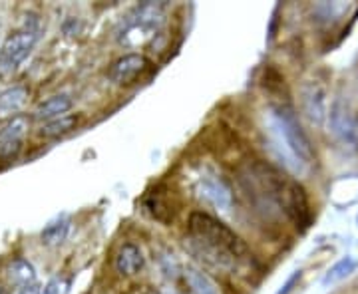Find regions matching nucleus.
I'll list each match as a JSON object with an SVG mask.
<instances>
[{"instance_id":"5","label":"nucleus","mask_w":358,"mask_h":294,"mask_svg":"<svg viewBox=\"0 0 358 294\" xmlns=\"http://www.w3.org/2000/svg\"><path fill=\"white\" fill-rule=\"evenodd\" d=\"M301 105L303 114L313 126H324L329 117V88L327 82L319 76L308 78L301 86Z\"/></svg>"},{"instance_id":"25","label":"nucleus","mask_w":358,"mask_h":294,"mask_svg":"<svg viewBox=\"0 0 358 294\" xmlns=\"http://www.w3.org/2000/svg\"><path fill=\"white\" fill-rule=\"evenodd\" d=\"M352 143H358V114L352 119Z\"/></svg>"},{"instance_id":"26","label":"nucleus","mask_w":358,"mask_h":294,"mask_svg":"<svg viewBox=\"0 0 358 294\" xmlns=\"http://www.w3.org/2000/svg\"><path fill=\"white\" fill-rule=\"evenodd\" d=\"M357 225H358V217H357Z\"/></svg>"},{"instance_id":"12","label":"nucleus","mask_w":358,"mask_h":294,"mask_svg":"<svg viewBox=\"0 0 358 294\" xmlns=\"http://www.w3.org/2000/svg\"><path fill=\"white\" fill-rule=\"evenodd\" d=\"M72 103L74 102L68 94H56V96H50L48 100L40 102L32 117L46 124V122H52L56 117H62V115L68 114L72 110Z\"/></svg>"},{"instance_id":"7","label":"nucleus","mask_w":358,"mask_h":294,"mask_svg":"<svg viewBox=\"0 0 358 294\" xmlns=\"http://www.w3.org/2000/svg\"><path fill=\"white\" fill-rule=\"evenodd\" d=\"M282 215L289 219L301 233H305L313 223V209H310L308 195L305 187L296 181H289L285 205H282Z\"/></svg>"},{"instance_id":"2","label":"nucleus","mask_w":358,"mask_h":294,"mask_svg":"<svg viewBox=\"0 0 358 294\" xmlns=\"http://www.w3.org/2000/svg\"><path fill=\"white\" fill-rule=\"evenodd\" d=\"M267 133L273 152L293 173H305L315 163L313 143L301 126L291 103H271Z\"/></svg>"},{"instance_id":"19","label":"nucleus","mask_w":358,"mask_h":294,"mask_svg":"<svg viewBox=\"0 0 358 294\" xmlns=\"http://www.w3.org/2000/svg\"><path fill=\"white\" fill-rule=\"evenodd\" d=\"M358 267V260L355 256H345V258H341L338 263H334L331 269L324 272V277H322V286H334V284H338V282L346 281Z\"/></svg>"},{"instance_id":"21","label":"nucleus","mask_w":358,"mask_h":294,"mask_svg":"<svg viewBox=\"0 0 358 294\" xmlns=\"http://www.w3.org/2000/svg\"><path fill=\"white\" fill-rule=\"evenodd\" d=\"M348 2H317L313 4V18L319 22H336L348 13Z\"/></svg>"},{"instance_id":"18","label":"nucleus","mask_w":358,"mask_h":294,"mask_svg":"<svg viewBox=\"0 0 358 294\" xmlns=\"http://www.w3.org/2000/svg\"><path fill=\"white\" fill-rule=\"evenodd\" d=\"M68 230H70V217L68 215H60L54 221H50L42 233H40V241L46 247H58L66 241L68 237Z\"/></svg>"},{"instance_id":"13","label":"nucleus","mask_w":358,"mask_h":294,"mask_svg":"<svg viewBox=\"0 0 358 294\" xmlns=\"http://www.w3.org/2000/svg\"><path fill=\"white\" fill-rule=\"evenodd\" d=\"M28 100V88L13 86L0 94V119H13L24 108Z\"/></svg>"},{"instance_id":"24","label":"nucleus","mask_w":358,"mask_h":294,"mask_svg":"<svg viewBox=\"0 0 358 294\" xmlns=\"http://www.w3.org/2000/svg\"><path fill=\"white\" fill-rule=\"evenodd\" d=\"M16 294H40V286L38 284H30V286H24L20 288Z\"/></svg>"},{"instance_id":"14","label":"nucleus","mask_w":358,"mask_h":294,"mask_svg":"<svg viewBox=\"0 0 358 294\" xmlns=\"http://www.w3.org/2000/svg\"><path fill=\"white\" fill-rule=\"evenodd\" d=\"M183 279L187 282V288L192 294H221L217 282L197 267H185Z\"/></svg>"},{"instance_id":"6","label":"nucleus","mask_w":358,"mask_h":294,"mask_svg":"<svg viewBox=\"0 0 358 294\" xmlns=\"http://www.w3.org/2000/svg\"><path fill=\"white\" fill-rule=\"evenodd\" d=\"M195 193L201 201L211 205L213 209H219V211H229L231 205H233V191H231L229 183L213 169H203L197 175Z\"/></svg>"},{"instance_id":"3","label":"nucleus","mask_w":358,"mask_h":294,"mask_svg":"<svg viewBox=\"0 0 358 294\" xmlns=\"http://www.w3.org/2000/svg\"><path fill=\"white\" fill-rule=\"evenodd\" d=\"M40 38V22L36 16H26L22 28L4 40L0 46V76L13 74L18 66L32 54Z\"/></svg>"},{"instance_id":"10","label":"nucleus","mask_w":358,"mask_h":294,"mask_svg":"<svg viewBox=\"0 0 358 294\" xmlns=\"http://www.w3.org/2000/svg\"><path fill=\"white\" fill-rule=\"evenodd\" d=\"M352 119L355 117L350 115V105L338 96L331 105V112H329V117H327L331 131L338 140L352 141Z\"/></svg>"},{"instance_id":"23","label":"nucleus","mask_w":358,"mask_h":294,"mask_svg":"<svg viewBox=\"0 0 358 294\" xmlns=\"http://www.w3.org/2000/svg\"><path fill=\"white\" fill-rule=\"evenodd\" d=\"M299 281H301V270H296V272H293V274H291V277L287 279V282L282 284L281 291H279V293H277V294H291V293H293V288H294V286H296V282H299Z\"/></svg>"},{"instance_id":"11","label":"nucleus","mask_w":358,"mask_h":294,"mask_svg":"<svg viewBox=\"0 0 358 294\" xmlns=\"http://www.w3.org/2000/svg\"><path fill=\"white\" fill-rule=\"evenodd\" d=\"M115 270L122 274V277H136L140 274L143 265H145V258H143V253L138 244L134 243H124L117 253H115Z\"/></svg>"},{"instance_id":"15","label":"nucleus","mask_w":358,"mask_h":294,"mask_svg":"<svg viewBox=\"0 0 358 294\" xmlns=\"http://www.w3.org/2000/svg\"><path fill=\"white\" fill-rule=\"evenodd\" d=\"M143 207H145V211H148L155 221H159V223H166L167 225V223L173 221V207H171V203L164 197V193L159 191V187L145 195Z\"/></svg>"},{"instance_id":"9","label":"nucleus","mask_w":358,"mask_h":294,"mask_svg":"<svg viewBox=\"0 0 358 294\" xmlns=\"http://www.w3.org/2000/svg\"><path fill=\"white\" fill-rule=\"evenodd\" d=\"M148 68V58L143 54L131 52L122 58H117L112 68H110V80L115 84H129L136 78L140 76L141 72H145Z\"/></svg>"},{"instance_id":"4","label":"nucleus","mask_w":358,"mask_h":294,"mask_svg":"<svg viewBox=\"0 0 358 294\" xmlns=\"http://www.w3.org/2000/svg\"><path fill=\"white\" fill-rule=\"evenodd\" d=\"M164 4H157V2H143L140 6H136L129 16L124 20V28L120 32V42L129 46L131 38L134 44L138 42H145L154 36L155 32L159 30V26L164 24Z\"/></svg>"},{"instance_id":"17","label":"nucleus","mask_w":358,"mask_h":294,"mask_svg":"<svg viewBox=\"0 0 358 294\" xmlns=\"http://www.w3.org/2000/svg\"><path fill=\"white\" fill-rule=\"evenodd\" d=\"M6 277L18 288L36 284V270L26 258H14V260H10V265L6 269Z\"/></svg>"},{"instance_id":"8","label":"nucleus","mask_w":358,"mask_h":294,"mask_svg":"<svg viewBox=\"0 0 358 294\" xmlns=\"http://www.w3.org/2000/svg\"><path fill=\"white\" fill-rule=\"evenodd\" d=\"M28 126H30L28 117L16 115L0 129V159H10L22 149Z\"/></svg>"},{"instance_id":"1","label":"nucleus","mask_w":358,"mask_h":294,"mask_svg":"<svg viewBox=\"0 0 358 294\" xmlns=\"http://www.w3.org/2000/svg\"><path fill=\"white\" fill-rule=\"evenodd\" d=\"M187 229L195 253L201 255L211 267L233 270L249 258V249L243 239L209 213L193 211Z\"/></svg>"},{"instance_id":"20","label":"nucleus","mask_w":358,"mask_h":294,"mask_svg":"<svg viewBox=\"0 0 358 294\" xmlns=\"http://www.w3.org/2000/svg\"><path fill=\"white\" fill-rule=\"evenodd\" d=\"M78 126V115L74 114H66L62 117H56V119H52V122H46V124H42V128L38 129V135L40 138H62L66 133H70L72 129Z\"/></svg>"},{"instance_id":"16","label":"nucleus","mask_w":358,"mask_h":294,"mask_svg":"<svg viewBox=\"0 0 358 294\" xmlns=\"http://www.w3.org/2000/svg\"><path fill=\"white\" fill-rule=\"evenodd\" d=\"M261 86L263 90L275 96L279 102L275 103H289V94H287V84H285V78L281 76V72L273 66H265L263 68V74H261Z\"/></svg>"},{"instance_id":"22","label":"nucleus","mask_w":358,"mask_h":294,"mask_svg":"<svg viewBox=\"0 0 358 294\" xmlns=\"http://www.w3.org/2000/svg\"><path fill=\"white\" fill-rule=\"evenodd\" d=\"M68 288H70V282L58 277V279H52V281L40 291V294H68Z\"/></svg>"}]
</instances>
